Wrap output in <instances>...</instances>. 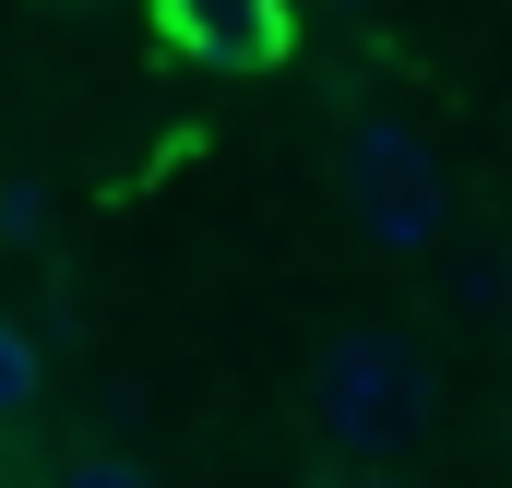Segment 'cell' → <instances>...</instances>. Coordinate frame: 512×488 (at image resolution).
<instances>
[{"label": "cell", "mask_w": 512, "mask_h": 488, "mask_svg": "<svg viewBox=\"0 0 512 488\" xmlns=\"http://www.w3.org/2000/svg\"><path fill=\"white\" fill-rule=\"evenodd\" d=\"M310 429L334 441V453H393V441H417L429 429V358L405 346V334H334V346H310Z\"/></svg>", "instance_id": "obj_2"}, {"label": "cell", "mask_w": 512, "mask_h": 488, "mask_svg": "<svg viewBox=\"0 0 512 488\" xmlns=\"http://www.w3.org/2000/svg\"><path fill=\"white\" fill-rule=\"evenodd\" d=\"M36 381H48V369H36V334H24V322L0 310V417H12V405H24Z\"/></svg>", "instance_id": "obj_4"}, {"label": "cell", "mask_w": 512, "mask_h": 488, "mask_svg": "<svg viewBox=\"0 0 512 488\" xmlns=\"http://www.w3.org/2000/svg\"><path fill=\"white\" fill-rule=\"evenodd\" d=\"M465 310H477V322H512V239L465 250Z\"/></svg>", "instance_id": "obj_3"}, {"label": "cell", "mask_w": 512, "mask_h": 488, "mask_svg": "<svg viewBox=\"0 0 512 488\" xmlns=\"http://www.w3.org/2000/svg\"><path fill=\"white\" fill-rule=\"evenodd\" d=\"M60 488H167V477H155V465H131V453H72Z\"/></svg>", "instance_id": "obj_5"}, {"label": "cell", "mask_w": 512, "mask_h": 488, "mask_svg": "<svg viewBox=\"0 0 512 488\" xmlns=\"http://www.w3.org/2000/svg\"><path fill=\"white\" fill-rule=\"evenodd\" d=\"M334 488H417V477H393V465H358V477H334Z\"/></svg>", "instance_id": "obj_7"}, {"label": "cell", "mask_w": 512, "mask_h": 488, "mask_svg": "<svg viewBox=\"0 0 512 488\" xmlns=\"http://www.w3.org/2000/svg\"><path fill=\"white\" fill-rule=\"evenodd\" d=\"M346 215H358V239L382 262H429L453 239V179H441V155H429L417 120H393V108L346 120Z\"/></svg>", "instance_id": "obj_1"}, {"label": "cell", "mask_w": 512, "mask_h": 488, "mask_svg": "<svg viewBox=\"0 0 512 488\" xmlns=\"http://www.w3.org/2000/svg\"><path fill=\"white\" fill-rule=\"evenodd\" d=\"M0 239H12V250H36V239H48V203H36L24 179H0Z\"/></svg>", "instance_id": "obj_6"}]
</instances>
